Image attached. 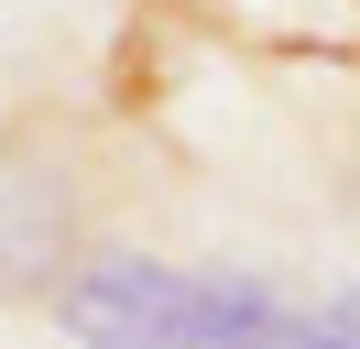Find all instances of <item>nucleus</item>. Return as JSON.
Segmentation results:
<instances>
[{
    "mask_svg": "<svg viewBox=\"0 0 360 349\" xmlns=\"http://www.w3.org/2000/svg\"><path fill=\"white\" fill-rule=\"evenodd\" d=\"M88 218H98V186L55 142V120H0V305L66 295V273L98 251Z\"/></svg>",
    "mask_w": 360,
    "mask_h": 349,
    "instance_id": "f257e3e1",
    "label": "nucleus"
},
{
    "mask_svg": "<svg viewBox=\"0 0 360 349\" xmlns=\"http://www.w3.org/2000/svg\"><path fill=\"white\" fill-rule=\"evenodd\" d=\"M175 305H186V273L164 251L98 240V251L66 273V295H55V327H66L77 349H164L175 338Z\"/></svg>",
    "mask_w": 360,
    "mask_h": 349,
    "instance_id": "f03ea898",
    "label": "nucleus"
},
{
    "mask_svg": "<svg viewBox=\"0 0 360 349\" xmlns=\"http://www.w3.org/2000/svg\"><path fill=\"white\" fill-rule=\"evenodd\" d=\"M273 317H284V284H273V273L207 262V273H186V305H175V338H164V349H251Z\"/></svg>",
    "mask_w": 360,
    "mask_h": 349,
    "instance_id": "7ed1b4c3",
    "label": "nucleus"
},
{
    "mask_svg": "<svg viewBox=\"0 0 360 349\" xmlns=\"http://www.w3.org/2000/svg\"><path fill=\"white\" fill-rule=\"evenodd\" d=\"M207 11L262 55H360V0H207Z\"/></svg>",
    "mask_w": 360,
    "mask_h": 349,
    "instance_id": "20e7f679",
    "label": "nucleus"
},
{
    "mask_svg": "<svg viewBox=\"0 0 360 349\" xmlns=\"http://www.w3.org/2000/svg\"><path fill=\"white\" fill-rule=\"evenodd\" d=\"M251 349H349V338L328 327V305H284V317H273V327H262Z\"/></svg>",
    "mask_w": 360,
    "mask_h": 349,
    "instance_id": "39448f33",
    "label": "nucleus"
}]
</instances>
